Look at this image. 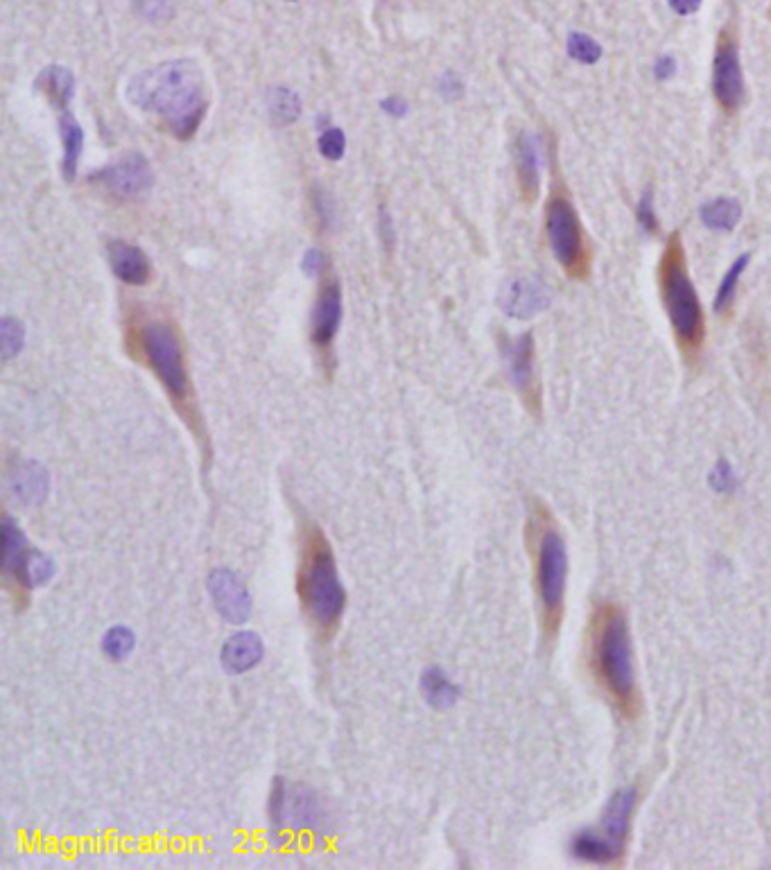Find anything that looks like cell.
I'll return each mask as SVG.
<instances>
[{
	"label": "cell",
	"mask_w": 771,
	"mask_h": 870,
	"mask_svg": "<svg viewBox=\"0 0 771 870\" xmlns=\"http://www.w3.org/2000/svg\"><path fill=\"white\" fill-rule=\"evenodd\" d=\"M297 599L303 620L319 645H331L344 622L346 588L337 568L333 545L313 518H299L297 534Z\"/></svg>",
	"instance_id": "1"
},
{
	"label": "cell",
	"mask_w": 771,
	"mask_h": 870,
	"mask_svg": "<svg viewBox=\"0 0 771 870\" xmlns=\"http://www.w3.org/2000/svg\"><path fill=\"white\" fill-rule=\"evenodd\" d=\"M127 98L141 111L163 118L179 141L197 134L209 109L204 73L193 59H172L138 73L127 86Z\"/></svg>",
	"instance_id": "2"
},
{
	"label": "cell",
	"mask_w": 771,
	"mask_h": 870,
	"mask_svg": "<svg viewBox=\"0 0 771 870\" xmlns=\"http://www.w3.org/2000/svg\"><path fill=\"white\" fill-rule=\"evenodd\" d=\"M586 640L588 672L595 685L620 717L636 719L643 708V696L636 681L634 649L625 611L613 602L597 604L588 622Z\"/></svg>",
	"instance_id": "3"
},
{
	"label": "cell",
	"mask_w": 771,
	"mask_h": 870,
	"mask_svg": "<svg viewBox=\"0 0 771 870\" xmlns=\"http://www.w3.org/2000/svg\"><path fill=\"white\" fill-rule=\"evenodd\" d=\"M527 547L532 554V579L539 624L545 642L559 635L566 613L568 550L548 504L534 500L527 518Z\"/></svg>",
	"instance_id": "4"
},
{
	"label": "cell",
	"mask_w": 771,
	"mask_h": 870,
	"mask_svg": "<svg viewBox=\"0 0 771 870\" xmlns=\"http://www.w3.org/2000/svg\"><path fill=\"white\" fill-rule=\"evenodd\" d=\"M656 281L665 315L670 319L674 344L688 364H699L706 344V317L697 297L695 283L690 278L686 247L681 233L674 231L667 238L665 247L658 256Z\"/></svg>",
	"instance_id": "5"
},
{
	"label": "cell",
	"mask_w": 771,
	"mask_h": 870,
	"mask_svg": "<svg viewBox=\"0 0 771 870\" xmlns=\"http://www.w3.org/2000/svg\"><path fill=\"white\" fill-rule=\"evenodd\" d=\"M141 342H143V355L147 367L154 371V376L159 378L163 389L168 391L172 405H175L179 414L184 416L186 423L190 425V430L195 432V437H199L204 455H209V446L204 443V432H202V425H199V416L195 414L193 385H190L184 351H181V344H179V337L175 335V330L166 324H150L143 328Z\"/></svg>",
	"instance_id": "6"
},
{
	"label": "cell",
	"mask_w": 771,
	"mask_h": 870,
	"mask_svg": "<svg viewBox=\"0 0 771 870\" xmlns=\"http://www.w3.org/2000/svg\"><path fill=\"white\" fill-rule=\"evenodd\" d=\"M545 233L563 274L573 281H586L593 265L591 245H588V236L573 199L563 184L554 186L545 202Z\"/></svg>",
	"instance_id": "7"
},
{
	"label": "cell",
	"mask_w": 771,
	"mask_h": 870,
	"mask_svg": "<svg viewBox=\"0 0 771 870\" xmlns=\"http://www.w3.org/2000/svg\"><path fill=\"white\" fill-rule=\"evenodd\" d=\"M636 789L615 791L606 805L602 821L591 830H582L573 839V855L588 864L620 866L625 859L631 814L636 807Z\"/></svg>",
	"instance_id": "8"
},
{
	"label": "cell",
	"mask_w": 771,
	"mask_h": 870,
	"mask_svg": "<svg viewBox=\"0 0 771 870\" xmlns=\"http://www.w3.org/2000/svg\"><path fill=\"white\" fill-rule=\"evenodd\" d=\"M267 821L274 837H299V834H324L328 830L326 807L313 789L303 785H288L276 778L267 798Z\"/></svg>",
	"instance_id": "9"
},
{
	"label": "cell",
	"mask_w": 771,
	"mask_h": 870,
	"mask_svg": "<svg viewBox=\"0 0 771 870\" xmlns=\"http://www.w3.org/2000/svg\"><path fill=\"white\" fill-rule=\"evenodd\" d=\"M710 89H713V100L719 111L726 113V116H735L742 109L744 98H747L738 39H735L731 30H722L717 37Z\"/></svg>",
	"instance_id": "10"
},
{
	"label": "cell",
	"mask_w": 771,
	"mask_h": 870,
	"mask_svg": "<svg viewBox=\"0 0 771 870\" xmlns=\"http://www.w3.org/2000/svg\"><path fill=\"white\" fill-rule=\"evenodd\" d=\"M32 547L28 545L23 529L16 525V520L5 513L3 516V588L10 597L12 608L21 613L30 604V593L23 584L25 561H28Z\"/></svg>",
	"instance_id": "11"
},
{
	"label": "cell",
	"mask_w": 771,
	"mask_h": 870,
	"mask_svg": "<svg viewBox=\"0 0 771 870\" xmlns=\"http://www.w3.org/2000/svg\"><path fill=\"white\" fill-rule=\"evenodd\" d=\"M502 351H505L511 385L518 391V396L523 398L527 410L532 414H539L541 389L534 373V337L530 333H523L516 339H507Z\"/></svg>",
	"instance_id": "12"
},
{
	"label": "cell",
	"mask_w": 771,
	"mask_h": 870,
	"mask_svg": "<svg viewBox=\"0 0 771 870\" xmlns=\"http://www.w3.org/2000/svg\"><path fill=\"white\" fill-rule=\"evenodd\" d=\"M93 181L105 186L111 193L118 197H138L145 190H150L154 184V174L150 163L143 154H129L125 159L107 165L100 172L93 174Z\"/></svg>",
	"instance_id": "13"
},
{
	"label": "cell",
	"mask_w": 771,
	"mask_h": 870,
	"mask_svg": "<svg viewBox=\"0 0 771 870\" xmlns=\"http://www.w3.org/2000/svg\"><path fill=\"white\" fill-rule=\"evenodd\" d=\"M209 595L222 620L231 624H242L249 620L254 602H251L247 586L242 584V579L233 570L220 568L209 574Z\"/></svg>",
	"instance_id": "14"
},
{
	"label": "cell",
	"mask_w": 771,
	"mask_h": 870,
	"mask_svg": "<svg viewBox=\"0 0 771 870\" xmlns=\"http://www.w3.org/2000/svg\"><path fill=\"white\" fill-rule=\"evenodd\" d=\"M500 306L514 319H530L550 306V290L534 276L511 278L502 287Z\"/></svg>",
	"instance_id": "15"
},
{
	"label": "cell",
	"mask_w": 771,
	"mask_h": 870,
	"mask_svg": "<svg viewBox=\"0 0 771 870\" xmlns=\"http://www.w3.org/2000/svg\"><path fill=\"white\" fill-rule=\"evenodd\" d=\"M342 324V292L340 285H326L313 308V319H310V337L313 344L319 348H328L340 330Z\"/></svg>",
	"instance_id": "16"
},
{
	"label": "cell",
	"mask_w": 771,
	"mask_h": 870,
	"mask_svg": "<svg viewBox=\"0 0 771 870\" xmlns=\"http://www.w3.org/2000/svg\"><path fill=\"white\" fill-rule=\"evenodd\" d=\"M265 658V645L261 635L254 631H238L224 642L222 647V667L229 674H247L261 665Z\"/></svg>",
	"instance_id": "17"
},
{
	"label": "cell",
	"mask_w": 771,
	"mask_h": 870,
	"mask_svg": "<svg viewBox=\"0 0 771 870\" xmlns=\"http://www.w3.org/2000/svg\"><path fill=\"white\" fill-rule=\"evenodd\" d=\"M109 265L120 281L127 285H143L150 281L152 265L147 260L145 251L136 245H129L123 240H111L107 245Z\"/></svg>",
	"instance_id": "18"
},
{
	"label": "cell",
	"mask_w": 771,
	"mask_h": 870,
	"mask_svg": "<svg viewBox=\"0 0 771 870\" xmlns=\"http://www.w3.org/2000/svg\"><path fill=\"white\" fill-rule=\"evenodd\" d=\"M10 480L14 495L25 504H39L50 489L46 468L32 459H16V466L10 471Z\"/></svg>",
	"instance_id": "19"
},
{
	"label": "cell",
	"mask_w": 771,
	"mask_h": 870,
	"mask_svg": "<svg viewBox=\"0 0 771 870\" xmlns=\"http://www.w3.org/2000/svg\"><path fill=\"white\" fill-rule=\"evenodd\" d=\"M516 150V177L521 186V195L527 204L539 195L541 168H539V145L530 134H521Z\"/></svg>",
	"instance_id": "20"
},
{
	"label": "cell",
	"mask_w": 771,
	"mask_h": 870,
	"mask_svg": "<svg viewBox=\"0 0 771 870\" xmlns=\"http://www.w3.org/2000/svg\"><path fill=\"white\" fill-rule=\"evenodd\" d=\"M34 89H37L43 98L62 113L68 111V102H71L75 95V77L64 66H48L37 75Z\"/></svg>",
	"instance_id": "21"
},
{
	"label": "cell",
	"mask_w": 771,
	"mask_h": 870,
	"mask_svg": "<svg viewBox=\"0 0 771 870\" xmlns=\"http://www.w3.org/2000/svg\"><path fill=\"white\" fill-rule=\"evenodd\" d=\"M419 685H421L423 699H426L428 706L435 710L453 708L459 701V694H462L459 692V685L444 672V667L439 665L428 667L426 672L421 674Z\"/></svg>",
	"instance_id": "22"
},
{
	"label": "cell",
	"mask_w": 771,
	"mask_h": 870,
	"mask_svg": "<svg viewBox=\"0 0 771 870\" xmlns=\"http://www.w3.org/2000/svg\"><path fill=\"white\" fill-rule=\"evenodd\" d=\"M59 136H62L64 145V159H62V172L66 181H73L77 177V165L82 159L84 150V129L77 123V118L71 111L59 113Z\"/></svg>",
	"instance_id": "23"
},
{
	"label": "cell",
	"mask_w": 771,
	"mask_h": 870,
	"mask_svg": "<svg viewBox=\"0 0 771 870\" xmlns=\"http://www.w3.org/2000/svg\"><path fill=\"white\" fill-rule=\"evenodd\" d=\"M267 111L276 125L288 127L301 116V98L288 86H274L267 91Z\"/></svg>",
	"instance_id": "24"
},
{
	"label": "cell",
	"mask_w": 771,
	"mask_h": 870,
	"mask_svg": "<svg viewBox=\"0 0 771 870\" xmlns=\"http://www.w3.org/2000/svg\"><path fill=\"white\" fill-rule=\"evenodd\" d=\"M742 217V208L731 197H719L701 208V220L713 231H733Z\"/></svg>",
	"instance_id": "25"
},
{
	"label": "cell",
	"mask_w": 771,
	"mask_h": 870,
	"mask_svg": "<svg viewBox=\"0 0 771 870\" xmlns=\"http://www.w3.org/2000/svg\"><path fill=\"white\" fill-rule=\"evenodd\" d=\"M749 258H751L749 254H742L729 269H726V274L722 278V283H719V290H717L715 301H713V308H715L717 315H724V317L731 315L735 292H738V283L744 274V269H747V265H749Z\"/></svg>",
	"instance_id": "26"
},
{
	"label": "cell",
	"mask_w": 771,
	"mask_h": 870,
	"mask_svg": "<svg viewBox=\"0 0 771 870\" xmlns=\"http://www.w3.org/2000/svg\"><path fill=\"white\" fill-rule=\"evenodd\" d=\"M136 649V633L125 624H116L102 635V654L114 663H123Z\"/></svg>",
	"instance_id": "27"
},
{
	"label": "cell",
	"mask_w": 771,
	"mask_h": 870,
	"mask_svg": "<svg viewBox=\"0 0 771 870\" xmlns=\"http://www.w3.org/2000/svg\"><path fill=\"white\" fill-rule=\"evenodd\" d=\"M25 346V326L21 319L5 315L0 319V355L5 362L14 360Z\"/></svg>",
	"instance_id": "28"
},
{
	"label": "cell",
	"mask_w": 771,
	"mask_h": 870,
	"mask_svg": "<svg viewBox=\"0 0 771 870\" xmlns=\"http://www.w3.org/2000/svg\"><path fill=\"white\" fill-rule=\"evenodd\" d=\"M568 55L579 64H595L602 57V46L584 32H573L568 37Z\"/></svg>",
	"instance_id": "29"
},
{
	"label": "cell",
	"mask_w": 771,
	"mask_h": 870,
	"mask_svg": "<svg viewBox=\"0 0 771 870\" xmlns=\"http://www.w3.org/2000/svg\"><path fill=\"white\" fill-rule=\"evenodd\" d=\"M132 5L150 23H163L175 14V0H132Z\"/></svg>",
	"instance_id": "30"
},
{
	"label": "cell",
	"mask_w": 771,
	"mask_h": 870,
	"mask_svg": "<svg viewBox=\"0 0 771 870\" xmlns=\"http://www.w3.org/2000/svg\"><path fill=\"white\" fill-rule=\"evenodd\" d=\"M317 145H319V154H322L324 159L340 161L346 152V136L342 129L324 127L322 134H319Z\"/></svg>",
	"instance_id": "31"
},
{
	"label": "cell",
	"mask_w": 771,
	"mask_h": 870,
	"mask_svg": "<svg viewBox=\"0 0 771 870\" xmlns=\"http://www.w3.org/2000/svg\"><path fill=\"white\" fill-rule=\"evenodd\" d=\"M636 217H638L640 229H643L645 233H649V236H654V233L658 231V217H656V208H654V195H652V190H647V193H645L643 197H640Z\"/></svg>",
	"instance_id": "32"
},
{
	"label": "cell",
	"mask_w": 771,
	"mask_h": 870,
	"mask_svg": "<svg viewBox=\"0 0 771 870\" xmlns=\"http://www.w3.org/2000/svg\"><path fill=\"white\" fill-rule=\"evenodd\" d=\"M324 267H326V256H324V251H319V249H308L306 254H303L301 269H303V274H306V276H319V274L324 272Z\"/></svg>",
	"instance_id": "33"
},
{
	"label": "cell",
	"mask_w": 771,
	"mask_h": 870,
	"mask_svg": "<svg viewBox=\"0 0 771 870\" xmlns=\"http://www.w3.org/2000/svg\"><path fill=\"white\" fill-rule=\"evenodd\" d=\"M439 93L444 95L446 100H457V98H462L464 84H462V80H459V77L455 73H446L439 80Z\"/></svg>",
	"instance_id": "34"
},
{
	"label": "cell",
	"mask_w": 771,
	"mask_h": 870,
	"mask_svg": "<svg viewBox=\"0 0 771 870\" xmlns=\"http://www.w3.org/2000/svg\"><path fill=\"white\" fill-rule=\"evenodd\" d=\"M733 484H735V480H733L731 466L722 459L713 471V486L717 491H729V489H733Z\"/></svg>",
	"instance_id": "35"
},
{
	"label": "cell",
	"mask_w": 771,
	"mask_h": 870,
	"mask_svg": "<svg viewBox=\"0 0 771 870\" xmlns=\"http://www.w3.org/2000/svg\"><path fill=\"white\" fill-rule=\"evenodd\" d=\"M380 109H383L387 116L392 118H403L407 111H410V104H407L401 95H389L383 102H380Z\"/></svg>",
	"instance_id": "36"
},
{
	"label": "cell",
	"mask_w": 771,
	"mask_h": 870,
	"mask_svg": "<svg viewBox=\"0 0 771 870\" xmlns=\"http://www.w3.org/2000/svg\"><path fill=\"white\" fill-rule=\"evenodd\" d=\"M313 199H315V208H317V213H319V220H322V224H331L333 222V213H335L331 197H328L326 193H322V190H315V197Z\"/></svg>",
	"instance_id": "37"
},
{
	"label": "cell",
	"mask_w": 771,
	"mask_h": 870,
	"mask_svg": "<svg viewBox=\"0 0 771 870\" xmlns=\"http://www.w3.org/2000/svg\"><path fill=\"white\" fill-rule=\"evenodd\" d=\"M677 73V62H674L672 57H661L654 66V75L658 80H670V77Z\"/></svg>",
	"instance_id": "38"
},
{
	"label": "cell",
	"mask_w": 771,
	"mask_h": 870,
	"mask_svg": "<svg viewBox=\"0 0 771 870\" xmlns=\"http://www.w3.org/2000/svg\"><path fill=\"white\" fill-rule=\"evenodd\" d=\"M667 3H670L672 12L679 14V16L695 14L701 7V0H667Z\"/></svg>",
	"instance_id": "39"
},
{
	"label": "cell",
	"mask_w": 771,
	"mask_h": 870,
	"mask_svg": "<svg viewBox=\"0 0 771 870\" xmlns=\"http://www.w3.org/2000/svg\"><path fill=\"white\" fill-rule=\"evenodd\" d=\"M380 238H383L387 247L394 245V224H392V217H389L385 208L380 211Z\"/></svg>",
	"instance_id": "40"
},
{
	"label": "cell",
	"mask_w": 771,
	"mask_h": 870,
	"mask_svg": "<svg viewBox=\"0 0 771 870\" xmlns=\"http://www.w3.org/2000/svg\"><path fill=\"white\" fill-rule=\"evenodd\" d=\"M292 3H294V0H292Z\"/></svg>",
	"instance_id": "41"
}]
</instances>
